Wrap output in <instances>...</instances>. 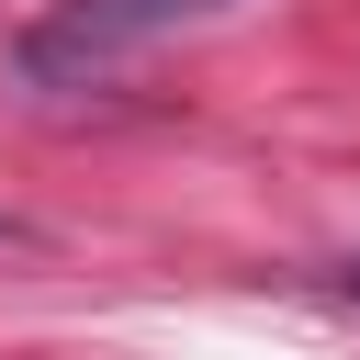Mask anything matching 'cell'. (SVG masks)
Returning a JSON list of instances; mask_svg holds the SVG:
<instances>
[{
  "label": "cell",
  "mask_w": 360,
  "mask_h": 360,
  "mask_svg": "<svg viewBox=\"0 0 360 360\" xmlns=\"http://www.w3.org/2000/svg\"><path fill=\"white\" fill-rule=\"evenodd\" d=\"M214 11H236V0H56L34 34H22V79H101L112 56H135V45H158V34H180V22H214Z\"/></svg>",
  "instance_id": "6da1fadb"
},
{
  "label": "cell",
  "mask_w": 360,
  "mask_h": 360,
  "mask_svg": "<svg viewBox=\"0 0 360 360\" xmlns=\"http://www.w3.org/2000/svg\"><path fill=\"white\" fill-rule=\"evenodd\" d=\"M349 292H360V259H349Z\"/></svg>",
  "instance_id": "7a4b0ae2"
}]
</instances>
